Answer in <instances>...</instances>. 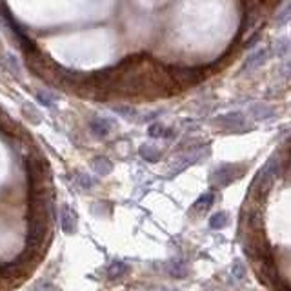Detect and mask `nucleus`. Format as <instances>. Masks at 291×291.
Wrapping results in <instances>:
<instances>
[{"instance_id":"nucleus-11","label":"nucleus","mask_w":291,"mask_h":291,"mask_svg":"<svg viewBox=\"0 0 291 291\" xmlns=\"http://www.w3.org/2000/svg\"><path fill=\"white\" fill-rule=\"evenodd\" d=\"M140 153L146 157V160H151V162H155V160L160 157V151L159 149H153L151 146H144L142 149H140Z\"/></svg>"},{"instance_id":"nucleus-19","label":"nucleus","mask_w":291,"mask_h":291,"mask_svg":"<svg viewBox=\"0 0 291 291\" xmlns=\"http://www.w3.org/2000/svg\"><path fill=\"white\" fill-rule=\"evenodd\" d=\"M288 49H290V46H288V40H286V38L278 42V55H286Z\"/></svg>"},{"instance_id":"nucleus-13","label":"nucleus","mask_w":291,"mask_h":291,"mask_svg":"<svg viewBox=\"0 0 291 291\" xmlns=\"http://www.w3.org/2000/svg\"><path fill=\"white\" fill-rule=\"evenodd\" d=\"M169 271H171V273H173L175 277H184V275H186V266H184V264L182 262H179V260H177V262H171V266H169Z\"/></svg>"},{"instance_id":"nucleus-14","label":"nucleus","mask_w":291,"mask_h":291,"mask_svg":"<svg viewBox=\"0 0 291 291\" xmlns=\"http://www.w3.org/2000/svg\"><path fill=\"white\" fill-rule=\"evenodd\" d=\"M78 184H80L84 189H90V187L95 186V179H91L90 175L80 173V175H78Z\"/></svg>"},{"instance_id":"nucleus-9","label":"nucleus","mask_w":291,"mask_h":291,"mask_svg":"<svg viewBox=\"0 0 291 291\" xmlns=\"http://www.w3.org/2000/svg\"><path fill=\"white\" fill-rule=\"evenodd\" d=\"M253 113H255V117L256 118H270L275 111H273V108H268V106H262V104H258V106H255L253 108Z\"/></svg>"},{"instance_id":"nucleus-8","label":"nucleus","mask_w":291,"mask_h":291,"mask_svg":"<svg viewBox=\"0 0 291 291\" xmlns=\"http://www.w3.org/2000/svg\"><path fill=\"white\" fill-rule=\"evenodd\" d=\"M36 98H38V102L44 106H53L56 102V95L49 93V91H40V93H36Z\"/></svg>"},{"instance_id":"nucleus-16","label":"nucleus","mask_w":291,"mask_h":291,"mask_svg":"<svg viewBox=\"0 0 291 291\" xmlns=\"http://www.w3.org/2000/svg\"><path fill=\"white\" fill-rule=\"evenodd\" d=\"M149 135H151V137H166V133H164V127H162V126H151V127H149Z\"/></svg>"},{"instance_id":"nucleus-15","label":"nucleus","mask_w":291,"mask_h":291,"mask_svg":"<svg viewBox=\"0 0 291 291\" xmlns=\"http://www.w3.org/2000/svg\"><path fill=\"white\" fill-rule=\"evenodd\" d=\"M22 111H24L26 115H29V113L33 115V117H31V122H35V124H38V122H40V113H38L36 109H33V106H28V104L22 106Z\"/></svg>"},{"instance_id":"nucleus-1","label":"nucleus","mask_w":291,"mask_h":291,"mask_svg":"<svg viewBox=\"0 0 291 291\" xmlns=\"http://www.w3.org/2000/svg\"><path fill=\"white\" fill-rule=\"evenodd\" d=\"M60 226L66 233H75L76 229V213L70 206H62L60 211Z\"/></svg>"},{"instance_id":"nucleus-18","label":"nucleus","mask_w":291,"mask_h":291,"mask_svg":"<svg viewBox=\"0 0 291 291\" xmlns=\"http://www.w3.org/2000/svg\"><path fill=\"white\" fill-rule=\"evenodd\" d=\"M115 111L126 115V118H131L133 115H135V109H133V108H122V106H118V108H115Z\"/></svg>"},{"instance_id":"nucleus-2","label":"nucleus","mask_w":291,"mask_h":291,"mask_svg":"<svg viewBox=\"0 0 291 291\" xmlns=\"http://www.w3.org/2000/svg\"><path fill=\"white\" fill-rule=\"evenodd\" d=\"M266 56H268V49H258L256 53H253V55L246 60V64H244V71H251V70H256L258 66H262L264 60H266Z\"/></svg>"},{"instance_id":"nucleus-6","label":"nucleus","mask_w":291,"mask_h":291,"mask_svg":"<svg viewBox=\"0 0 291 291\" xmlns=\"http://www.w3.org/2000/svg\"><path fill=\"white\" fill-rule=\"evenodd\" d=\"M91 129L97 137H106L109 133V122L102 120V118H95V120H91Z\"/></svg>"},{"instance_id":"nucleus-17","label":"nucleus","mask_w":291,"mask_h":291,"mask_svg":"<svg viewBox=\"0 0 291 291\" xmlns=\"http://www.w3.org/2000/svg\"><path fill=\"white\" fill-rule=\"evenodd\" d=\"M233 275H236V278H238V280L244 277V266H242V262H240V260H236L235 268H233Z\"/></svg>"},{"instance_id":"nucleus-12","label":"nucleus","mask_w":291,"mask_h":291,"mask_svg":"<svg viewBox=\"0 0 291 291\" xmlns=\"http://www.w3.org/2000/svg\"><path fill=\"white\" fill-rule=\"evenodd\" d=\"M211 202H213V193H206L204 197H200L197 204H195V208L197 209H208L211 206Z\"/></svg>"},{"instance_id":"nucleus-5","label":"nucleus","mask_w":291,"mask_h":291,"mask_svg":"<svg viewBox=\"0 0 291 291\" xmlns=\"http://www.w3.org/2000/svg\"><path fill=\"white\" fill-rule=\"evenodd\" d=\"M127 264L122 262V260H115V262L109 266V270H108V275H109L111 278H120L122 275H126L127 273Z\"/></svg>"},{"instance_id":"nucleus-3","label":"nucleus","mask_w":291,"mask_h":291,"mask_svg":"<svg viewBox=\"0 0 291 291\" xmlns=\"http://www.w3.org/2000/svg\"><path fill=\"white\" fill-rule=\"evenodd\" d=\"M217 179V184L218 186H228L229 182L235 179V175H233V166H222L215 175Z\"/></svg>"},{"instance_id":"nucleus-10","label":"nucleus","mask_w":291,"mask_h":291,"mask_svg":"<svg viewBox=\"0 0 291 291\" xmlns=\"http://www.w3.org/2000/svg\"><path fill=\"white\" fill-rule=\"evenodd\" d=\"M226 224H228V215H226V213H215L213 218H211V228H215V229L224 228Z\"/></svg>"},{"instance_id":"nucleus-20","label":"nucleus","mask_w":291,"mask_h":291,"mask_svg":"<svg viewBox=\"0 0 291 291\" xmlns=\"http://www.w3.org/2000/svg\"><path fill=\"white\" fill-rule=\"evenodd\" d=\"M288 20V7H284V9H282V13H280V18H278V24H284V22Z\"/></svg>"},{"instance_id":"nucleus-7","label":"nucleus","mask_w":291,"mask_h":291,"mask_svg":"<svg viewBox=\"0 0 291 291\" xmlns=\"http://www.w3.org/2000/svg\"><path fill=\"white\" fill-rule=\"evenodd\" d=\"M93 169H95L98 175H108L111 169H113V166H111V162L108 159H95Z\"/></svg>"},{"instance_id":"nucleus-4","label":"nucleus","mask_w":291,"mask_h":291,"mask_svg":"<svg viewBox=\"0 0 291 291\" xmlns=\"http://www.w3.org/2000/svg\"><path fill=\"white\" fill-rule=\"evenodd\" d=\"M218 122H220V124H226L229 129H240V127H244V117L238 115V113H235V115H226V117H222Z\"/></svg>"}]
</instances>
